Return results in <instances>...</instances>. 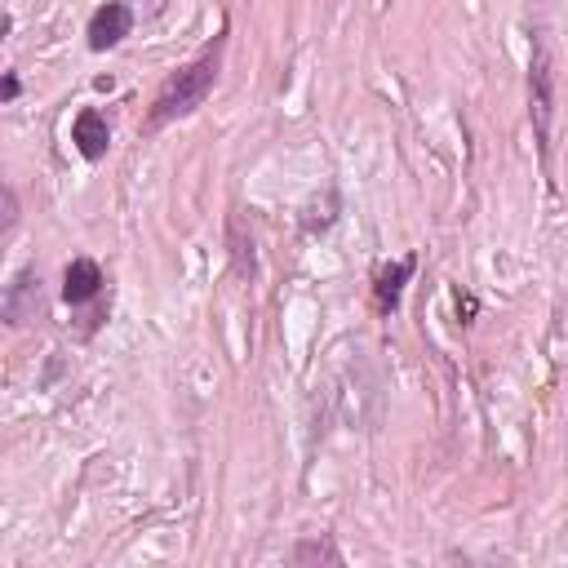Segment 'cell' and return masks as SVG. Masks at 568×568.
I'll return each instance as SVG.
<instances>
[{"label": "cell", "instance_id": "cell-5", "mask_svg": "<svg viewBox=\"0 0 568 568\" xmlns=\"http://www.w3.org/2000/svg\"><path fill=\"white\" fill-rule=\"evenodd\" d=\"M99 289H103V267L93 258H72L67 271H63V298L72 307H80L89 298H99Z\"/></svg>", "mask_w": 568, "mask_h": 568}, {"label": "cell", "instance_id": "cell-4", "mask_svg": "<svg viewBox=\"0 0 568 568\" xmlns=\"http://www.w3.org/2000/svg\"><path fill=\"white\" fill-rule=\"evenodd\" d=\"M72 142H76V152H80L85 160H103L107 147H112V125H107V116L93 112V107H85V112L76 116V125H72Z\"/></svg>", "mask_w": 568, "mask_h": 568}, {"label": "cell", "instance_id": "cell-6", "mask_svg": "<svg viewBox=\"0 0 568 568\" xmlns=\"http://www.w3.org/2000/svg\"><path fill=\"white\" fill-rule=\"evenodd\" d=\"M40 311V275L36 271H18V280L5 294V320L10 324H27Z\"/></svg>", "mask_w": 568, "mask_h": 568}, {"label": "cell", "instance_id": "cell-1", "mask_svg": "<svg viewBox=\"0 0 568 568\" xmlns=\"http://www.w3.org/2000/svg\"><path fill=\"white\" fill-rule=\"evenodd\" d=\"M222 50H227V40L218 36L196 63H186L178 76L165 80V89L156 93V103H152L147 129H165L169 120H182V116H192L196 107H205V99L218 85V72H222Z\"/></svg>", "mask_w": 568, "mask_h": 568}, {"label": "cell", "instance_id": "cell-9", "mask_svg": "<svg viewBox=\"0 0 568 568\" xmlns=\"http://www.w3.org/2000/svg\"><path fill=\"white\" fill-rule=\"evenodd\" d=\"M18 222V196L10 186H0V227H14Z\"/></svg>", "mask_w": 568, "mask_h": 568}, {"label": "cell", "instance_id": "cell-2", "mask_svg": "<svg viewBox=\"0 0 568 568\" xmlns=\"http://www.w3.org/2000/svg\"><path fill=\"white\" fill-rule=\"evenodd\" d=\"M529 103H533V129H538V147H551V112H555V72L546 40H533V67H529Z\"/></svg>", "mask_w": 568, "mask_h": 568}, {"label": "cell", "instance_id": "cell-7", "mask_svg": "<svg viewBox=\"0 0 568 568\" xmlns=\"http://www.w3.org/2000/svg\"><path fill=\"white\" fill-rule=\"evenodd\" d=\"M409 275H413V258H404V262H396V267H383V271H377V307H383V311H396Z\"/></svg>", "mask_w": 568, "mask_h": 568}, {"label": "cell", "instance_id": "cell-8", "mask_svg": "<svg viewBox=\"0 0 568 568\" xmlns=\"http://www.w3.org/2000/svg\"><path fill=\"white\" fill-rule=\"evenodd\" d=\"M294 564H343V551L328 538H307V542H298Z\"/></svg>", "mask_w": 568, "mask_h": 568}, {"label": "cell", "instance_id": "cell-3", "mask_svg": "<svg viewBox=\"0 0 568 568\" xmlns=\"http://www.w3.org/2000/svg\"><path fill=\"white\" fill-rule=\"evenodd\" d=\"M129 31H133V10L125 5V0H107V5L93 10L85 36H89V50L103 54V50H116V44H120Z\"/></svg>", "mask_w": 568, "mask_h": 568}, {"label": "cell", "instance_id": "cell-10", "mask_svg": "<svg viewBox=\"0 0 568 568\" xmlns=\"http://www.w3.org/2000/svg\"><path fill=\"white\" fill-rule=\"evenodd\" d=\"M23 93V80L18 76H0V103H14Z\"/></svg>", "mask_w": 568, "mask_h": 568}]
</instances>
